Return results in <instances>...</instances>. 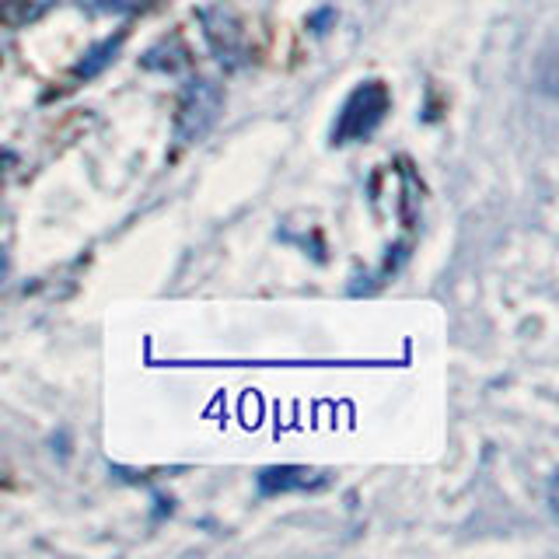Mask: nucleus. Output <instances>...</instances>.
<instances>
[{
	"mask_svg": "<svg viewBox=\"0 0 559 559\" xmlns=\"http://www.w3.org/2000/svg\"><path fill=\"white\" fill-rule=\"evenodd\" d=\"M392 109V92L384 81H360L346 95L343 109L332 122V144H357L371 136Z\"/></svg>",
	"mask_w": 559,
	"mask_h": 559,
	"instance_id": "nucleus-1",
	"label": "nucleus"
},
{
	"mask_svg": "<svg viewBox=\"0 0 559 559\" xmlns=\"http://www.w3.org/2000/svg\"><path fill=\"white\" fill-rule=\"evenodd\" d=\"M224 109V92L210 78H189L182 84L179 109H175V140L179 144H197L217 127Z\"/></svg>",
	"mask_w": 559,
	"mask_h": 559,
	"instance_id": "nucleus-2",
	"label": "nucleus"
},
{
	"mask_svg": "<svg viewBox=\"0 0 559 559\" xmlns=\"http://www.w3.org/2000/svg\"><path fill=\"white\" fill-rule=\"evenodd\" d=\"M151 0H95L98 11H109V14H122V11H144Z\"/></svg>",
	"mask_w": 559,
	"mask_h": 559,
	"instance_id": "nucleus-7",
	"label": "nucleus"
},
{
	"mask_svg": "<svg viewBox=\"0 0 559 559\" xmlns=\"http://www.w3.org/2000/svg\"><path fill=\"white\" fill-rule=\"evenodd\" d=\"M200 22H203V35L210 49H214V57L224 63V67H241L252 60V46H249V35H245L241 22L227 11V8H210V11H200Z\"/></svg>",
	"mask_w": 559,
	"mask_h": 559,
	"instance_id": "nucleus-3",
	"label": "nucleus"
},
{
	"mask_svg": "<svg viewBox=\"0 0 559 559\" xmlns=\"http://www.w3.org/2000/svg\"><path fill=\"white\" fill-rule=\"evenodd\" d=\"M325 479L319 472H311L305 465H273L259 472V493L262 497H280V493H297V489H314Z\"/></svg>",
	"mask_w": 559,
	"mask_h": 559,
	"instance_id": "nucleus-4",
	"label": "nucleus"
},
{
	"mask_svg": "<svg viewBox=\"0 0 559 559\" xmlns=\"http://www.w3.org/2000/svg\"><path fill=\"white\" fill-rule=\"evenodd\" d=\"M122 39H127V32H119L116 39H105V43H98V46L87 49V52H84V60L74 67V78H78V81H81V78L87 81V78L102 74V70L116 60V52L122 49Z\"/></svg>",
	"mask_w": 559,
	"mask_h": 559,
	"instance_id": "nucleus-5",
	"label": "nucleus"
},
{
	"mask_svg": "<svg viewBox=\"0 0 559 559\" xmlns=\"http://www.w3.org/2000/svg\"><path fill=\"white\" fill-rule=\"evenodd\" d=\"M8 270H11V262H8V252L0 249V287H4V280H8Z\"/></svg>",
	"mask_w": 559,
	"mask_h": 559,
	"instance_id": "nucleus-8",
	"label": "nucleus"
},
{
	"mask_svg": "<svg viewBox=\"0 0 559 559\" xmlns=\"http://www.w3.org/2000/svg\"><path fill=\"white\" fill-rule=\"evenodd\" d=\"M32 14V0H0V25H25Z\"/></svg>",
	"mask_w": 559,
	"mask_h": 559,
	"instance_id": "nucleus-6",
	"label": "nucleus"
}]
</instances>
